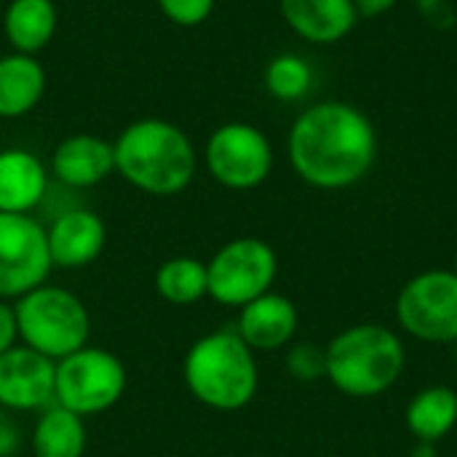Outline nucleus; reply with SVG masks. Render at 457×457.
<instances>
[{
	"label": "nucleus",
	"instance_id": "nucleus-1",
	"mask_svg": "<svg viewBox=\"0 0 457 457\" xmlns=\"http://www.w3.org/2000/svg\"><path fill=\"white\" fill-rule=\"evenodd\" d=\"M295 174L319 190H345L361 182L378 161V129L364 110L343 99L305 107L287 134Z\"/></svg>",
	"mask_w": 457,
	"mask_h": 457
},
{
	"label": "nucleus",
	"instance_id": "nucleus-2",
	"mask_svg": "<svg viewBox=\"0 0 457 457\" xmlns=\"http://www.w3.org/2000/svg\"><path fill=\"white\" fill-rule=\"evenodd\" d=\"M115 174L147 195L185 193L198 171L193 139L171 120L142 118L129 123L112 142Z\"/></svg>",
	"mask_w": 457,
	"mask_h": 457
},
{
	"label": "nucleus",
	"instance_id": "nucleus-3",
	"mask_svg": "<svg viewBox=\"0 0 457 457\" xmlns=\"http://www.w3.org/2000/svg\"><path fill=\"white\" fill-rule=\"evenodd\" d=\"M182 378L193 399L217 412L244 410L260 386L254 351L236 329H217L198 337L185 353Z\"/></svg>",
	"mask_w": 457,
	"mask_h": 457
},
{
	"label": "nucleus",
	"instance_id": "nucleus-4",
	"mask_svg": "<svg viewBox=\"0 0 457 457\" xmlns=\"http://www.w3.org/2000/svg\"><path fill=\"white\" fill-rule=\"evenodd\" d=\"M327 378L353 399L386 394L404 370V345L399 335L380 324L343 329L327 348Z\"/></svg>",
	"mask_w": 457,
	"mask_h": 457
},
{
	"label": "nucleus",
	"instance_id": "nucleus-5",
	"mask_svg": "<svg viewBox=\"0 0 457 457\" xmlns=\"http://www.w3.org/2000/svg\"><path fill=\"white\" fill-rule=\"evenodd\" d=\"M21 345L62 361L88 345L91 316L86 303L64 287L43 284L13 300Z\"/></svg>",
	"mask_w": 457,
	"mask_h": 457
},
{
	"label": "nucleus",
	"instance_id": "nucleus-6",
	"mask_svg": "<svg viewBox=\"0 0 457 457\" xmlns=\"http://www.w3.org/2000/svg\"><path fill=\"white\" fill-rule=\"evenodd\" d=\"M129 386L123 361L104 348L86 345L56 361L54 404L86 418L112 410Z\"/></svg>",
	"mask_w": 457,
	"mask_h": 457
},
{
	"label": "nucleus",
	"instance_id": "nucleus-7",
	"mask_svg": "<svg viewBox=\"0 0 457 457\" xmlns=\"http://www.w3.org/2000/svg\"><path fill=\"white\" fill-rule=\"evenodd\" d=\"M209 297L225 308H244L246 303L270 292L278 276V257L262 238H233L206 262Z\"/></svg>",
	"mask_w": 457,
	"mask_h": 457
},
{
	"label": "nucleus",
	"instance_id": "nucleus-8",
	"mask_svg": "<svg viewBox=\"0 0 457 457\" xmlns=\"http://www.w3.org/2000/svg\"><path fill=\"white\" fill-rule=\"evenodd\" d=\"M204 166L209 177L228 190H254L273 171V145L257 126L230 120L209 134Z\"/></svg>",
	"mask_w": 457,
	"mask_h": 457
},
{
	"label": "nucleus",
	"instance_id": "nucleus-9",
	"mask_svg": "<svg viewBox=\"0 0 457 457\" xmlns=\"http://www.w3.org/2000/svg\"><path fill=\"white\" fill-rule=\"evenodd\" d=\"M402 329L426 343L457 340V276L453 270H426L410 278L396 297Z\"/></svg>",
	"mask_w": 457,
	"mask_h": 457
},
{
	"label": "nucleus",
	"instance_id": "nucleus-10",
	"mask_svg": "<svg viewBox=\"0 0 457 457\" xmlns=\"http://www.w3.org/2000/svg\"><path fill=\"white\" fill-rule=\"evenodd\" d=\"M54 270L48 236L32 214L0 212V300H19Z\"/></svg>",
	"mask_w": 457,
	"mask_h": 457
},
{
	"label": "nucleus",
	"instance_id": "nucleus-11",
	"mask_svg": "<svg viewBox=\"0 0 457 457\" xmlns=\"http://www.w3.org/2000/svg\"><path fill=\"white\" fill-rule=\"evenodd\" d=\"M56 361L13 345L0 356V407L8 412H43L54 404Z\"/></svg>",
	"mask_w": 457,
	"mask_h": 457
},
{
	"label": "nucleus",
	"instance_id": "nucleus-12",
	"mask_svg": "<svg viewBox=\"0 0 457 457\" xmlns=\"http://www.w3.org/2000/svg\"><path fill=\"white\" fill-rule=\"evenodd\" d=\"M51 265L80 270L96 262L107 246V228L91 209H67L46 228Z\"/></svg>",
	"mask_w": 457,
	"mask_h": 457
},
{
	"label": "nucleus",
	"instance_id": "nucleus-13",
	"mask_svg": "<svg viewBox=\"0 0 457 457\" xmlns=\"http://www.w3.org/2000/svg\"><path fill=\"white\" fill-rule=\"evenodd\" d=\"M48 171L62 185L75 190L96 187L110 174H115L112 142L96 134H72L54 147Z\"/></svg>",
	"mask_w": 457,
	"mask_h": 457
},
{
	"label": "nucleus",
	"instance_id": "nucleus-14",
	"mask_svg": "<svg viewBox=\"0 0 457 457\" xmlns=\"http://www.w3.org/2000/svg\"><path fill=\"white\" fill-rule=\"evenodd\" d=\"M278 8L287 27L313 46H335L359 24L353 0H278Z\"/></svg>",
	"mask_w": 457,
	"mask_h": 457
},
{
	"label": "nucleus",
	"instance_id": "nucleus-15",
	"mask_svg": "<svg viewBox=\"0 0 457 457\" xmlns=\"http://www.w3.org/2000/svg\"><path fill=\"white\" fill-rule=\"evenodd\" d=\"M297 308L289 297L265 292L262 297L238 308L236 332L252 351H278L289 345L297 332Z\"/></svg>",
	"mask_w": 457,
	"mask_h": 457
},
{
	"label": "nucleus",
	"instance_id": "nucleus-16",
	"mask_svg": "<svg viewBox=\"0 0 457 457\" xmlns=\"http://www.w3.org/2000/svg\"><path fill=\"white\" fill-rule=\"evenodd\" d=\"M48 193V166L24 147L0 150V212L32 214Z\"/></svg>",
	"mask_w": 457,
	"mask_h": 457
},
{
	"label": "nucleus",
	"instance_id": "nucleus-17",
	"mask_svg": "<svg viewBox=\"0 0 457 457\" xmlns=\"http://www.w3.org/2000/svg\"><path fill=\"white\" fill-rule=\"evenodd\" d=\"M46 70L37 56L3 54L0 56V118L16 120L29 115L46 94Z\"/></svg>",
	"mask_w": 457,
	"mask_h": 457
},
{
	"label": "nucleus",
	"instance_id": "nucleus-18",
	"mask_svg": "<svg viewBox=\"0 0 457 457\" xmlns=\"http://www.w3.org/2000/svg\"><path fill=\"white\" fill-rule=\"evenodd\" d=\"M59 11L54 0H11L3 13V35L16 54L37 56L56 35Z\"/></svg>",
	"mask_w": 457,
	"mask_h": 457
},
{
	"label": "nucleus",
	"instance_id": "nucleus-19",
	"mask_svg": "<svg viewBox=\"0 0 457 457\" xmlns=\"http://www.w3.org/2000/svg\"><path fill=\"white\" fill-rule=\"evenodd\" d=\"M32 457H83L88 447L86 420L59 404L40 412L32 428Z\"/></svg>",
	"mask_w": 457,
	"mask_h": 457
},
{
	"label": "nucleus",
	"instance_id": "nucleus-20",
	"mask_svg": "<svg viewBox=\"0 0 457 457\" xmlns=\"http://www.w3.org/2000/svg\"><path fill=\"white\" fill-rule=\"evenodd\" d=\"M457 423V394L450 386L420 391L407 407V428L418 442H442Z\"/></svg>",
	"mask_w": 457,
	"mask_h": 457
},
{
	"label": "nucleus",
	"instance_id": "nucleus-21",
	"mask_svg": "<svg viewBox=\"0 0 457 457\" xmlns=\"http://www.w3.org/2000/svg\"><path fill=\"white\" fill-rule=\"evenodd\" d=\"M155 292L171 305H193L209 297V273L206 262L195 257H171L155 270Z\"/></svg>",
	"mask_w": 457,
	"mask_h": 457
},
{
	"label": "nucleus",
	"instance_id": "nucleus-22",
	"mask_svg": "<svg viewBox=\"0 0 457 457\" xmlns=\"http://www.w3.org/2000/svg\"><path fill=\"white\" fill-rule=\"evenodd\" d=\"M313 86V67L300 54H278L265 67V88L278 102H297Z\"/></svg>",
	"mask_w": 457,
	"mask_h": 457
},
{
	"label": "nucleus",
	"instance_id": "nucleus-23",
	"mask_svg": "<svg viewBox=\"0 0 457 457\" xmlns=\"http://www.w3.org/2000/svg\"><path fill=\"white\" fill-rule=\"evenodd\" d=\"M287 370L292 378L311 383L319 378H327V351L311 343H300L287 353Z\"/></svg>",
	"mask_w": 457,
	"mask_h": 457
},
{
	"label": "nucleus",
	"instance_id": "nucleus-24",
	"mask_svg": "<svg viewBox=\"0 0 457 457\" xmlns=\"http://www.w3.org/2000/svg\"><path fill=\"white\" fill-rule=\"evenodd\" d=\"M214 3L217 0H158V8L171 24L190 29V27H201L212 16Z\"/></svg>",
	"mask_w": 457,
	"mask_h": 457
},
{
	"label": "nucleus",
	"instance_id": "nucleus-25",
	"mask_svg": "<svg viewBox=\"0 0 457 457\" xmlns=\"http://www.w3.org/2000/svg\"><path fill=\"white\" fill-rule=\"evenodd\" d=\"M415 8H418L420 19L434 29L455 27V5H453V0H415Z\"/></svg>",
	"mask_w": 457,
	"mask_h": 457
},
{
	"label": "nucleus",
	"instance_id": "nucleus-26",
	"mask_svg": "<svg viewBox=\"0 0 457 457\" xmlns=\"http://www.w3.org/2000/svg\"><path fill=\"white\" fill-rule=\"evenodd\" d=\"M21 450V428L8 410L0 407V457H16Z\"/></svg>",
	"mask_w": 457,
	"mask_h": 457
},
{
	"label": "nucleus",
	"instance_id": "nucleus-27",
	"mask_svg": "<svg viewBox=\"0 0 457 457\" xmlns=\"http://www.w3.org/2000/svg\"><path fill=\"white\" fill-rule=\"evenodd\" d=\"M19 345V324H16V311L13 303L0 300V356Z\"/></svg>",
	"mask_w": 457,
	"mask_h": 457
},
{
	"label": "nucleus",
	"instance_id": "nucleus-28",
	"mask_svg": "<svg viewBox=\"0 0 457 457\" xmlns=\"http://www.w3.org/2000/svg\"><path fill=\"white\" fill-rule=\"evenodd\" d=\"M396 3H399V0H353L359 19H375V16H383V13H388Z\"/></svg>",
	"mask_w": 457,
	"mask_h": 457
},
{
	"label": "nucleus",
	"instance_id": "nucleus-29",
	"mask_svg": "<svg viewBox=\"0 0 457 457\" xmlns=\"http://www.w3.org/2000/svg\"><path fill=\"white\" fill-rule=\"evenodd\" d=\"M412 457H436V447L431 442H418V447L412 450Z\"/></svg>",
	"mask_w": 457,
	"mask_h": 457
},
{
	"label": "nucleus",
	"instance_id": "nucleus-30",
	"mask_svg": "<svg viewBox=\"0 0 457 457\" xmlns=\"http://www.w3.org/2000/svg\"><path fill=\"white\" fill-rule=\"evenodd\" d=\"M453 273L457 276V252H455V265H453Z\"/></svg>",
	"mask_w": 457,
	"mask_h": 457
},
{
	"label": "nucleus",
	"instance_id": "nucleus-31",
	"mask_svg": "<svg viewBox=\"0 0 457 457\" xmlns=\"http://www.w3.org/2000/svg\"><path fill=\"white\" fill-rule=\"evenodd\" d=\"M455 361H457V340H455Z\"/></svg>",
	"mask_w": 457,
	"mask_h": 457
}]
</instances>
